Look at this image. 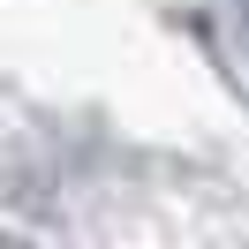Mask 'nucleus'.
Returning <instances> with one entry per match:
<instances>
[{"label":"nucleus","mask_w":249,"mask_h":249,"mask_svg":"<svg viewBox=\"0 0 249 249\" xmlns=\"http://www.w3.org/2000/svg\"><path fill=\"white\" fill-rule=\"evenodd\" d=\"M196 46H204V61L219 68V83L249 106V0H212V8H196Z\"/></svg>","instance_id":"obj_1"}]
</instances>
